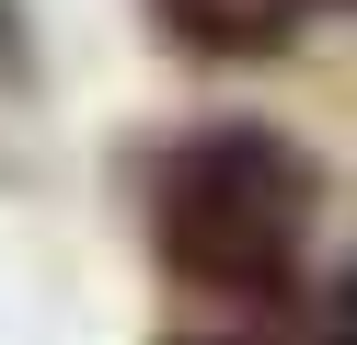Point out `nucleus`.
I'll list each match as a JSON object with an SVG mask.
<instances>
[{"mask_svg": "<svg viewBox=\"0 0 357 345\" xmlns=\"http://www.w3.org/2000/svg\"><path fill=\"white\" fill-rule=\"evenodd\" d=\"M185 345H242V334H185Z\"/></svg>", "mask_w": 357, "mask_h": 345, "instance_id": "4", "label": "nucleus"}, {"mask_svg": "<svg viewBox=\"0 0 357 345\" xmlns=\"http://www.w3.org/2000/svg\"><path fill=\"white\" fill-rule=\"evenodd\" d=\"M323 345H357V265H346V288H334V322H323Z\"/></svg>", "mask_w": 357, "mask_h": 345, "instance_id": "3", "label": "nucleus"}, {"mask_svg": "<svg viewBox=\"0 0 357 345\" xmlns=\"http://www.w3.org/2000/svg\"><path fill=\"white\" fill-rule=\"evenodd\" d=\"M311 219H323V173L242 115L173 138L150 173V253L196 299H277L311 253Z\"/></svg>", "mask_w": 357, "mask_h": 345, "instance_id": "1", "label": "nucleus"}, {"mask_svg": "<svg viewBox=\"0 0 357 345\" xmlns=\"http://www.w3.org/2000/svg\"><path fill=\"white\" fill-rule=\"evenodd\" d=\"M173 46H196V58H277L288 35L311 23V0H162Z\"/></svg>", "mask_w": 357, "mask_h": 345, "instance_id": "2", "label": "nucleus"}]
</instances>
